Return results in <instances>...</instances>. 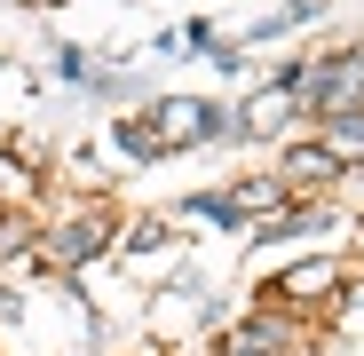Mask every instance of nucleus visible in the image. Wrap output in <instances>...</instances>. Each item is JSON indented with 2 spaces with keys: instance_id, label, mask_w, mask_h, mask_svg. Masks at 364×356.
Segmentation results:
<instances>
[{
  "instance_id": "obj_4",
  "label": "nucleus",
  "mask_w": 364,
  "mask_h": 356,
  "mask_svg": "<svg viewBox=\"0 0 364 356\" xmlns=\"http://www.w3.org/2000/svg\"><path fill=\"white\" fill-rule=\"evenodd\" d=\"M325 151H333V166H341V158H364V111H333Z\"/></svg>"
},
{
  "instance_id": "obj_2",
  "label": "nucleus",
  "mask_w": 364,
  "mask_h": 356,
  "mask_svg": "<svg viewBox=\"0 0 364 356\" xmlns=\"http://www.w3.org/2000/svg\"><path fill=\"white\" fill-rule=\"evenodd\" d=\"M222 127V119L206 111V103H191V95H182V103H159V135L166 143H198V135H214Z\"/></svg>"
},
{
  "instance_id": "obj_3",
  "label": "nucleus",
  "mask_w": 364,
  "mask_h": 356,
  "mask_svg": "<svg viewBox=\"0 0 364 356\" xmlns=\"http://www.w3.org/2000/svg\"><path fill=\"white\" fill-rule=\"evenodd\" d=\"M333 285H341V269H333V261H309V269H293L277 293H285V301H325Z\"/></svg>"
},
{
  "instance_id": "obj_7",
  "label": "nucleus",
  "mask_w": 364,
  "mask_h": 356,
  "mask_svg": "<svg viewBox=\"0 0 364 356\" xmlns=\"http://www.w3.org/2000/svg\"><path fill=\"white\" fill-rule=\"evenodd\" d=\"M166 246V222H135V254H159Z\"/></svg>"
},
{
  "instance_id": "obj_6",
  "label": "nucleus",
  "mask_w": 364,
  "mask_h": 356,
  "mask_svg": "<svg viewBox=\"0 0 364 356\" xmlns=\"http://www.w3.org/2000/svg\"><path fill=\"white\" fill-rule=\"evenodd\" d=\"M119 151H127V158H159V151H166L159 119H135V127H119Z\"/></svg>"
},
{
  "instance_id": "obj_5",
  "label": "nucleus",
  "mask_w": 364,
  "mask_h": 356,
  "mask_svg": "<svg viewBox=\"0 0 364 356\" xmlns=\"http://www.w3.org/2000/svg\"><path fill=\"white\" fill-rule=\"evenodd\" d=\"M285 166H293V183H333V174H341V166H333V151H325V143H301V151H293V158H285Z\"/></svg>"
},
{
  "instance_id": "obj_8",
  "label": "nucleus",
  "mask_w": 364,
  "mask_h": 356,
  "mask_svg": "<svg viewBox=\"0 0 364 356\" xmlns=\"http://www.w3.org/2000/svg\"><path fill=\"white\" fill-rule=\"evenodd\" d=\"M24 237H32V230H24L16 214H0V254H16V246H24Z\"/></svg>"
},
{
  "instance_id": "obj_9",
  "label": "nucleus",
  "mask_w": 364,
  "mask_h": 356,
  "mask_svg": "<svg viewBox=\"0 0 364 356\" xmlns=\"http://www.w3.org/2000/svg\"><path fill=\"white\" fill-rule=\"evenodd\" d=\"M341 325H348V333H364V301H348V317H341Z\"/></svg>"
},
{
  "instance_id": "obj_1",
  "label": "nucleus",
  "mask_w": 364,
  "mask_h": 356,
  "mask_svg": "<svg viewBox=\"0 0 364 356\" xmlns=\"http://www.w3.org/2000/svg\"><path fill=\"white\" fill-rule=\"evenodd\" d=\"M103 246H111V222H103V214H80V222H64V230H55L40 254H48L55 269H80V261H95Z\"/></svg>"
}]
</instances>
